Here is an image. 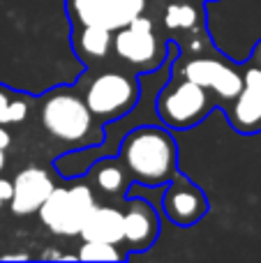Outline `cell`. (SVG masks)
Segmentation results:
<instances>
[{"instance_id":"1","label":"cell","mask_w":261,"mask_h":263,"mask_svg":"<svg viewBox=\"0 0 261 263\" xmlns=\"http://www.w3.org/2000/svg\"><path fill=\"white\" fill-rule=\"evenodd\" d=\"M120 159L132 180L143 185H166L178 176V148L162 127H137L120 143Z\"/></svg>"},{"instance_id":"2","label":"cell","mask_w":261,"mask_h":263,"mask_svg":"<svg viewBox=\"0 0 261 263\" xmlns=\"http://www.w3.org/2000/svg\"><path fill=\"white\" fill-rule=\"evenodd\" d=\"M44 129L53 139L69 145L100 143V136H92V114L88 111L83 97L69 90H53L44 97L40 109Z\"/></svg>"},{"instance_id":"3","label":"cell","mask_w":261,"mask_h":263,"mask_svg":"<svg viewBox=\"0 0 261 263\" xmlns=\"http://www.w3.org/2000/svg\"><path fill=\"white\" fill-rule=\"evenodd\" d=\"M95 196L86 185L53 187L46 201L40 205V219L55 236H79L86 217L95 208Z\"/></svg>"},{"instance_id":"4","label":"cell","mask_w":261,"mask_h":263,"mask_svg":"<svg viewBox=\"0 0 261 263\" xmlns=\"http://www.w3.org/2000/svg\"><path fill=\"white\" fill-rule=\"evenodd\" d=\"M211 111L208 90L190 79H178L157 95V114L171 129H188L199 125Z\"/></svg>"},{"instance_id":"5","label":"cell","mask_w":261,"mask_h":263,"mask_svg":"<svg viewBox=\"0 0 261 263\" xmlns=\"http://www.w3.org/2000/svg\"><path fill=\"white\" fill-rule=\"evenodd\" d=\"M83 102H86L88 111L92 114V118H104V120L123 118L127 111H132L137 106L139 86L134 79L125 77V74L106 72L100 74L88 86Z\"/></svg>"},{"instance_id":"6","label":"cell","mask_w":261,"mask_h":263,"mask_svg":"<svg viewBox=\"0 0 261 263\" xmlns=\"http://www.w3.org/2000/svg\"><path fill=\"white\" fill-rule=\"evenodd\" d=\"M114 51L123 63L141 69H157L164 63V44L160 42L151 18L137 16L127 26L118 28L114 37Z\"/></svg>"},{"instance_id":"7","label":"cell","mask_w":261,"mask_h":263,"mask_svg":"<svg viewBox=\"0 0 261 263\" xmlns=\"http://www.w3.org/2000/svg\"><path fill=\"white\" fill-rule=\"evenodd\" d=\"M148 0H67L74 26H104L109 30L127 26L141 16Z\"/></svg>"},{"instance_id":"8","label":"cell","mask_w":261,"mask_h":263,"mask_svg":"<svg viewBox=\"0 0 261 263\" xmlns=\"http://www.w3.org/2000/svg\"><path fill=\"white\" fill-rule=\"evenodd\" d=\"M183 77L206 90H213L215 97L225 102H231L243 88V72L227 60L194 58L183 65Z\"/></svg>"},{"instance_id":"9","label":"cell","mask_w":261,"mask_h":263,"mask_svg":"<svg viewBox=\"0 0 261 263\" xmlns=\"http://www.w3.org/2000/svg\"><path fill=\"white\" fill-rule=\"evenodd\" d=\"M166 185L169 190L162 196V208L176 227H192L208 213V201L203 192L188 178L176 176Z\"/></svg>"},{"instance_id":"10","label":"cell","mask_w":261,"mask_h":263,"mask_svg":"<svg viewBox=\"0 0 261 263\" xmlns=\"http://www.w3.org/2000/svg\"><path fill=\"white\" fill-rule=\"evenodd\" d=\"M229 120L240 134L261 132V67L254 63L243 72V88L231 100Z\"/></svg>"},{"instance_id":"11","label":"cell","mask_w":261,"mask_h":263,"mask_svg":"<svg viewBox=\"0 0 261 263\" xmlns=\"http://www.w3.org/2000/svg\"><path fill=\"white\" fill-rule=\"evenodd\" d=\"M53 180L44 168L28 166L18 171L12 180V199H9V208L14 215H32L40 210V205L46 201V196L53 192Z\"/></svg>"},{"instance_id":"12","label":"cell","mask_w":261,"mask_h":263,"mask_svg":"<svg viewBox=\"0 0 261 263\" xmlns=\"http://www.w3.org/2000/svg\"><path fill=\"white\" fill-rule=\"evenodd\" d=\"M160 236V219L148 201L134 199L127 213H123V242L132 252L153 247Z\"/></svg>"},{"instance_id":"13","label":"cell","mask_w":261,"mask_h":263,"mask_svg":"<svg viewBox=\"0 0 261 263\" xmlns=\"http://www.w3.org/2000/svg\"><path fill=\"white\" fill-rule=\"evenodd\" d=\"M79 236L83 240L120 245L123 242V213L111 205H95L83 222Z\"/></svg>"},{"instance_id":"14","label":"cell","mask_w":261,"mask_h":263,"mask_svg":"<svg viewBox=\"0 0 261 263\" xmlns=\"http://www.w3.org/2000/svg\"><path fill=\"white\" fill-rule=\"evenodd\" d=\"M111 42H114V30L104 26H74L72 44L83 60L104 58L111 49Z\"/></svg>"},{"instance_id":"15","label":"cell","mask_w":261,"mask_h":263,"mask_svg":"<svg viewBox=\"0 0 261 263\" xmlns=\"http://www.w3.org/2000/svg\"><path fill=\"white\" fill-rule=\"evenodd\" d=\"M30 95L16 92L7 86H0V125H18L28 118Z\"/></svg>"},{"instance_id":"16","label":"cell","mask_w":261,"mask_h":263,"mask_svg":"<svg viewBox=\"0 0 261 263\" xmlns=\"http://www.w3.org/2000/svg\"><path fill=\"white\" fill-rule=\"evenodd\" d=\"M199 21H201V14L194 5L188 3H174L166 7L164 12V26L166 30H174V32H190V30H197Z\"/></svg>"},{"instance_id":"17","label":"cell","mask_w":261,"mask_h":263,"mask_svg":"<svg viewBox=\"0 0 261 263\" xmlns=\"http://www.w3.org/2000/svg\"><path fill=\"white\" fill-rule=\"evenodd\" d=\"M125 166H120L118 162H111V159H102V162L95 164V180L97 185H100V190L109 192V194H114V192H120L125 187V180H127V176H125Z\"/></svg>"},{"instance_id":"18","label":"cell","mask_w":261,"mask_h":263,"mask_svg":"<svg viewBox=\"0 0 261 263\" xmlns=\"http://www.w3.org/2000/svg\"><path fill=\"white\" fill-rule=\"evenodd\" d=\"M79 259L83 261H123L125 254L116 250V245L109 242H97V240H83L81 250H79Z\"/></svg>"},{"instance_id":"19","label":"cell","mask_w":261,"mask_h":263,"mask_svg":"<svg viewBox=\"0 0 261 263\" xmlns=\"http://www.w3.org/2000/svg\"><path fill=\"white\" fill-rule=\"evenodd\" d=\"M9 199H12V182L0 178V208L5 203H9Z\"/></svg>"},{"instance_id":"20","label":"cell","mask_w":261,"mask_h":263,"mask_svg":"<svg viewBox=\"0 0 261 263\" xmlns=\"http://www.w3.org/2000/svg\"><path fill=\"white\" fill-rule=\"evenodd\" d=\"M12 145V134L5 129V125H0V150H7Z\"/></svg>"},{"instance_id":"21","label":"cell","mask_w":261,"mask_h":263,"mask_svg":"<svg viewBox=\"0 0 261 263\" xmlns=\"http://www.w3.org/2000/svg\"><path fill=\"white\" fill-rule=\"evenodd\" d=\"M252 63H254V65H259V67H261V42H259L257 46H254V53H252Z\"/></svg>"},{"instance_id":"22","label":"cell","mask_w":261,"mask_h":263,"mask_svg":"<svg viewBox=\"0 0 261 263\" xmlns=\"http://www.w3.org/2000/svg\"><path fill=\"white\" fill-rule=\"evenodd\" d=\"M3 259H28V254H7Z\"/></svg>"},{"instance_id":"23","label":"cell","mask_w":261,"mask_h":263,"mask_svg":"<svg viewBox=\"0 0 261 263\" xmlns=\"http://www.w3.org/2000/svg\"><path fill=\"white\" fill-rule=\"evenodd\" d=\"M5 168V150H0V171Z\"/></svg>"}]
</instances>
